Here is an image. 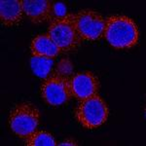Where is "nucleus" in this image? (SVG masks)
Wrapping results in <instances>:
<instances>
[{
  "mask_svg": "<svg viewBox=\"0 0 146 146\" xmlns=\"http://www.w3.org/2000/svg\"><path fill=\"white\" fill-rule=\"evenodd\" d=\"M39 120L38 108L30 102H21L10 110L9 126L16 135L22 139H27L37 131Z\"/></svg>",
  "mask_w": 146,
  "mask_h": 146,
  "instance_id": "obj_2",
  "label": "nucleus"
},
{
  "mask_svg": "<svg viewBox=\"0 0 146 146\" xmlns=\"http://www.w3.org/2000/svg\"><path fill=\"white\" fill-rule=\"evenodd\" d=\"M22 0H2L0 1L1 23L7 27H17L23 21Z\"/></svg>",
  "mask_w": 146,
  "mask_h": 146,
  "instance_id": "obj_9",
  "label": "nucleus"
},
{
  "mask_svg": "<svg viewBox=\"0 0 146 146\" xmlns=\"http://www.w3.org/2000/svg\"><path fill=\"white\" fill-rule=\"evenodd\" d=\"M78 33L82 40L95 41L104 32L105 20L100 13L89 9L72 14Z\"/></svg>",
  "mask_w": 146,
  "mask_h": 146,
  "instance_id": "obj_6",
  "label": "nucleus"
},
{
  "mask_svg": "<svg viewBox=\"0 0 146 146\" xmlns=\"http://www.w3.org/2000/svg\"><path fill=\"white\" fill-rule=\"evenodd\" d=\"M41 96L52 106H58L67 102L72 98L69 77H62L52 73L41 85Z\"/></svg>",
  "mask_w": 146,
  "mask_h": 146,
  "instance_id": "obj_5",
  "label": "nucleus"
},
{
  "mask_svg": "<svg viewBox=\"0 0 146 146\" xmlns=\"http://www.w3.org/2000/svg\"><path fill=\"white\" fill-rule=\"evenodd\" d=\"M25 144L27 146H56L58 143L52 133L45 131H36L25 139Z\"/></svg>",
  "mask_w": 146,
  "mask_h": 146,
  "instance_id": "obj_12",
  "label": "nucleus"
},
{
  "mask_svg": "<svg viewBox=\"0 0 146 146\" xmlns=\"http://www.w3.org/2000/svg\"><path fill=\"white\" fill-rule=\"evenodd\" d=\"M23 13L33 23L51 22L52 4L49 0H22Z\"/></svg>",
  "mask_w": 146,
  "mask_h": 146,
  "instance_id": "obj_8",
  "label": "nucleus"
},
{
  "mask_svg": "<svg viewBox=\"0 0 146 146\" xmlns=\"http://www.w3.org/2000/svg\"><path fill=\"white\" fill-rule=\"evenodd\" d=\"M58 145H60V146H62V145H78V142H77L76 140H74V139H72V138H70V139H65V140H63L62 141V142H60V143H58Z\"/></svg>",
  "mask_w": 146,
  "mask_h": 146,
  "instance_id": "obj_15",
  "label": "nucleus"
},
{
  "mask_svg": "<svg viewBox=\"0 0 146 146\" xmlns=\"http://www.w3.org/2000/svg\"><path fill=\"white\" fill-rule=\"evenodd\" d=\"M75 116L80 125L86 129H96L106 122L108 107L98 94L80 101L75 110Z\"/></svg>",
  "mask_w": 146,
  "mask_h": 146,
  "instance_id": "obj_4",
  "label": "nucleus"
},
{
  "mask_svg": "<svg viewBox=\"0 0 146 146\" xmlns=\"http://www.w3.org/2000/svg\"><path fill=\"white\" fill-rule=\"evenodd\" d=\"M54 65V58L44 56L31 55L30 58V66L33 73L39 78H47L52 71Z\"/></svg>",
  "mask_w": 146,
  "mask_h": 146,
  "instance_id": "obj_11",
  "label": "nucleus"
},
{
  "mask_svg": "<svg viewBox=\"0 0 146 146\" xmlns=\"http://www.w3.org/2000/svg\"><path fill=\"white\" fill-rule=\"evenodd\" d=\"M73 72V64L68 58H62L60 60L55 68L54 73L62 77H69Z\"/></svg>",
  "mask_w": 146,
  "mask_h": 146,
  "instance_id": "obj_13",
  "label": "nucleus"
},
{
  "mask_svg": "<svg viewBox=\"0 0 146 146\" xmlns=\"http://www.w3.org/2000/svg\"><path fill=\"white\" fill-rule=\"evenodd\" d=\"M104 34L107 42L116 49L135 46L139 38L137 25L127 16L113 15L105 19Z\"/></svg>",
  "mask_w": 146,
  "mask_h": 146,
  "instance_id": "obj_1",
  "label": "nucleus"
},
{
  "mask_svg": "<svg viewBox=\"0 0 146 146\" xmlns=\"http://www.w3.org/2000/svg\"><path fill=\"white\" fill-rule=\"evenodd\" d=\"M69 82L72 96L79 101L98 94L100 87L98 77L91 71L76 73L69 77Z\"/></svg>",
  "mask_w": 146,
  "mask_h": 146,
  "instance_id": "obj_7",
  "label": "nucleus"
},
{
  "mask_svg": "<svg viewBox=\"0 0 146 146\" xmlns=\"http://www.w3.org/2000/svg\"><path fill=\"white\" fill-rule=\"evenodd\" d=\"M51 14H52L51 22L54 20H58V19L64 18L65 16H67L66 6L63 3H60V2H53V4H52V9H51Z\"/></svg>",
  "mask_w": 146,
  "mask_h": 146,
  "instance_id": "obj_14",
  "label": "nucleus"
},
{
  "mask_svg": "<svg viewBox=\"0 0 146 146\" xmlns=\"http://www.w3.org/2000/svg\"><path fill=\"white\" fill-rule=\"evenodd\" d=\"M47 34L55 42L60 53L75 50L83 41L73 21L72 14H67L64 18L52 21Z\"/></svg>",
  "mask_w": 146,
  "mask_h": 146,
  "instance_id": "obj_3",
  "label": "nucleus"
},
{
  "mask_svg": "<svg viewBox=\"0 0 146 146\" xmlns=\"http://www.w3.org/2000/svg\"><path fill=\"white\" fill-rule=\"evenodd\" d=\"M30 52L31 55L44 56L53 58L60 54V49L48 34H42L35 37L30 43Z\"/></svg>",
  "mask_w": 146,
  "mask_h": 146,
  "instance_id": "obj_10",
  "label": "nucleus"
}]
</instances>
